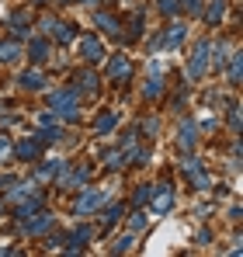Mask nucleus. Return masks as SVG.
<instances>
[{"instance_id":"obj_1","label":"nucleus","mask_w":243,"mask_h":257,"mask_svg":"<svg viewBox=\"0 0 243 257\" xmlns=\"http://www.w3.org/2000/svg\"><path fill=\"white\" fill-rule=\"evenodd\" d=\"M49 111L59 115L63 122H77V118H80V94H77L73 87L52 90V94H49Z\"/></svg>"},{"instance_id":"obj_2","label":"nucleus","mask_w":243,"mask_h":257,"mask_svg":"<svg viewBox=\"0 0 243 257\" xmlns=\"http://www.w3.org/2000/svg\"><path fill=\"white\" fill-rule=\"evenodd\" d=\"M208 56H212V42H198L191 49V59H188V80L195 84V80H205V73H208Z\"/></svg>"},{"instance_id":"obj_3","label":"nucleus","mask_w":243,"mask_h":257,"mask_svg":"<svg viewBox=\"0 0 243 257\" xmlns=\"http://www.w3.org/2000/svg\"><path fill=\"white\" fill-rule=\"evenodd\" d=\"M42 28H45V35H52L59 45H66V42H73V39H77V28H73V25H66V21H59V18H45V21H42Z\"/></svg>"},{"instance_id":"obj_4","label":"nucleus","mask_w":243,"mask_h":257,"mask_svg":"<svg viewBox=\"0 0 243 257\" xmlns=\"http://www.w3.org/2000/svg\"><path fill=\"white\" fill-rule=\"evenodd\" d=\"M184 39H188V25H184V21H174L160 39H157V49H177Z\"/></svg>"},{"instance_id":"obj_5","label":"nucleus","mask_w":243,"mask_h":257,"mask_svg":"<svg viewBox=\"0 0 243 257\" xmlns=\"http://www.w3.org/2000/svg\"><path fill=\"white\" fill-rule=\"evenodd\" d=\"M52 222H56V219H52L49 212H39V209H35L32 215H25V219H21V229H25L28 236H39V233H45V229L52 226Z\"/></svg>"},{"instance_id":"obj_6","label":"nucleus","mask_w":243,"mask_h":257,"mask_svg":"<svg viewBox=\"0 0 243 257\" xmlns=\"http://www.w3.org/2000/svg\"><path fill=\"white\" fill-rule=\"evenodd\" d=\"M80 56L83 63H101L104 59V45L97 35H80Z\"/></svg>"},{"instance_id":"obj_7","label":"nucleus","mask_w":243,"mask_h":257,"mask_svg":"<svg viewBox=\"0 0 243 257\" xmlns=\"http://www.w3.org/2000/svg\"><path fill=\"white\" fill-rule=\"evenodd\" d=\"M108 202V191H87L80 202H77V215H90V212H97L101 205Z\"/></svg>"},{"instance_id":"obj_8","label":"nucleus","mask_w":243,"mask_h":257,"mask_svg":"<svg viewBox=\"0 0 243 257\" xmlns=\"http://www.w3.org/2000/svg\"><path fill=\"white\" fill-rule=\"evenodd\" d=\"M14 153L21 157V160H28V164H35L42 157V139L39 136H32V139H21L18 146H14Z\"/></svg>"},{"instance_id":"obj_9","label":"nucleus","mask_w":243,"mask_h":257,"mask_svg":"<svg viewBox=\"0 0 243 257\" xmlns=\"http://www.w3.org/2000/svg\"><path fill=\"white\" fill-rule=\"evenodd\" d=\"M129 73H132V63H129L125 56H111V59H108V77H111L115 84H122Z\"/></svg>"},{"instance_id":"obj_10","label":"nucleus","mask_w":243,"mask_h":257,"mask_svg":"<svg viewBox=\"0 0 243 257\" xmlns=\"http://www.w3.org/2000/svg\"><path fill=\"white\" fill-rule=\"evenodd\" d=\"M90 236H94V229H90V226H80V229H73V233H70L63 243H66V250H83Z\"/></svg>"},{"instance_id":"obj_11","label":"nucleus","mask_w":243,"mask_h":257,"mask_svg":"<svg viewBox=\"0 0 243 257\" xmlns=\"http://www.w3.org/2000/svg\"><path fill=\"white\" fill-rule=\"evenodd\" d=\"M153 195V191H150ZM174 205V191H170V184H160L157 188V195H153V212H167Z\"/></svg>"},{"instance_id":"obj_12","label":"nucleus","mask_w":243,"mask_h":257,"mask_svg":"<svg viewBox=\"0 0 243 257\" xmlns=\"http://www.w3.org/2000/svg\"><path fill=\"white\" fill-rule=\"evenodd\" d=\"M195 143H198V125H195V122H184V125H181V136H177V146L188 153Z\"/></svg>"},{"instance_id":"obj_13","label":"nucleus","mask_w":243,"mask_h":257,"mask_svg":"<svg viewBox=\"0 0 243 257\" xmlns=\"http://www.w3.org/2000/svg\"><path fill=\"white\" fill-rule=\"evenodd\" d=\"M184 174H188V181H195V188H208V177L198 160H184Z\"/></svg>"},{"instance_id":"obj_14","label":"nucleus","mask_w":243,"mask_h":257,"mask_svg":"<svg viewBox=\"0 0 243 257\" xmlns=\"http://www.w3.org/2000/svg\"><path fill=\"white\" fill-rule=\"evenodd\" d=\"M73 90H77V94H87V97H90V94H97V77H94V73H87V70H83V73H77Z\"/></svg>"},{"instance_id":"obj_15","label":"nucleus","mask_w":243,"mask_h":257,"mask_svg":"<svg viewBox=\"0 0 243 257\" xmlns=\"http://www.w3.org/2000/svg\"><path fill=\"white\" fill-rule=\"evenodd\" d=\"M94 21H97V28H101V32H108L111 39H118V35H122L118 21H115L111 14H104V11H97V14H94Z\"/></svg>"},{"instance_id":"obj_16","label":"nucleus","mask_w":243,"mask_h":257,"mask_svg":"<svg viewBox=\"0 0 243 257\" xmlns=\"http://www.w3.org/2000/svg\"><path fill=\"white\" fill-rule=\"evenodd\" d=\"M222 14H226V0H212V4H208V11H205V25H212V28H215V25L222 21Z\"/></svg>"},{"instance_id":"obj_17","label":"nucleus","mask_w":243,"mask_h":257,"mask_svg":"<svg viewBox=\"0 0 243 257\" xmlns=\"http://www.w3.org/2000/svg\"><path fill=\"white\" fill-rule=\"evenodd\" d=\"M18 84L25 87V90H42V87H45V77H42L39 70H28V73H21Z\"/></svg>"},{"instance_id":"obj_18","label":"nucleus","mask_w":243,"mask_h":257,"mask_svg":"<svg viewBox=\"0 0 243 257\" xmlns=\"http://www.w3.org/2000/svg\"><path fill=\"white\" fill-rule=\"evenodd\" d=\"M21 52H25L21 45L7 39V42H0V63H18V56H21Z\"/></svg>"},{"instance_id":"obj_19","label":"nucleus","mask_w":243,"mask_h":257,"mask_svg":"<svg viewBox=\"0 0 243 257\" xmlns=\"http://www.w3.org/2000/svg\"><path fill=\"white\" fill-rule=\"evenodd\" d=\"M115 122H118V115H115V111H101V115H97V122H94V132L108 136V132L115 128Z\"/></svg>"},{"instance_id":"obj_20","label":"nucleus","mask_w":243,"mask_h":257,"mask_svg":"<svg viewBox=\"0 0 243 257\" xmlns=\"http://www.w3.org/2000/svg\"><path fill=\"white\" fill-rule=\"evenodd\" d=\"M28 56H32L35 63H45V56H49V42H45V39H32V42H28Z\"/></svg>"},{"instance_id":"obj_21","label":"nucleus","mask_w":243,"mask_h":257,"mask_svg":"<svg viewBox=\"0 0 243 257\" xmlns=\"http://www.w3.org/2000/svg\"><path fill=\"white\" fill-rule=\"evenodd\" d=\"M11 35H18V39L28 35V18H25V14H14V18H11Z\"/></svg>"},{"instance_id":"obj_22","label":"nucleus","mask_w":243,"mask_h":257,"mask_svg":"<svg viewBox=\"0 0 243 257\" xmlns=\"http://www.w3.org/2000/svg\"><path fill=\"white\" fill-rule=\"evenodd\" d=\"M229 84H240V49H233L229 56Z\"/></svg>"},{"instance_id":"obj_23","label":"nucleus","mask_w":243,"mask_h":257,"mask_svg":"<svg viewBox=\"0 0 243 257\" xmlns=\"http://www.w3.org/2000/svg\"><path fill=\"white\" fill-rule=\"evenodd\" d=\"M160 90H163V77H160V73H153V77H150V84H146V97L153 101Z\"/></svg>"},{"instance_id":"obj_24","label":"nucleus","mask_w":243,"mask_h":257,"mask_svg":"<svg viewBox=\"0 0 243 257\" xmlns=\"http://www.w3.org/2000/svg\"><path fill=\"white\" fill-rule=\"evenodd\" d=\"M118 215H122V205H111V209H104V215H101L104 229H108V226H115V222H118Z\"/></svg>"},{"instance_id":"obj_25","label":"nucleus","mask_w":243,"mask_h":257,"mask_svg":"<svg viewBox=\"0 0 243 257\" xmlns=\"http://www.w3.org/2000/svg\"><path fill=\"white\" fill-rule=\"evenodd\" d=\"M87 177H90V167H77V171L70 174V177H66V181H63V184H83V181H87Z\"/></svg>"},{"instance_id":"obj_26","label":"nucleus","mask_w":243,"mask_h":257,"mask_svg":"<svg viewBox=\"0 0 243 257\" xmlns=\"http://www.w3.org/2000/svg\"><path fill=\"white\" fill-rule=\"evenodd\" d=\"M229 128L240 132V104L236 101H229Z\"/></svg>"},{"instance_id":"obj_27","label":"nucleus","mask_w":243,"mask_h":257,"mask_svg":"<svg viewBox=\"0 0 243 257\" xmlns=\"http://www.w3.org/2000/svg\"><path fill=\"white\" fill-rule=\"evenodd\" d=\"M143 226H146V215L136 212L132 219H129V233H143Z\"/></svg>"},{"instance_id":"obj_28","label":"nucleus","mask_w":243,"mask_h":257,"mask_svg":"<svg viewBox=\"0 0 243 257\" xmlns=\"http://www.w3.org/2000/svg\"><path fill=\"white\" fill-rule=\"evenodd\" d=\"M63 171V160H52V164H42V177H56Z\"/></svg>"},{"instance_id":"obj_29","label":"nucleus","mask_w":243,"mask_h":257,"mask_svg":"<svg viewBox=\"0 0 243 257\" xmlns=\"http://www.w3.org/2000/svg\"><path fill=\"white\" fill-rule=\"evenodd\" d=\"M157 7H160V11H167L170 18H174V14L181 11V7H177V0H157Z\"/></svg>"},{"instance_id":"obj_30","label":"nucleus","mask_w":243,"mask_h":257,"mask_svg":"<svg viewBox=\"0 0 243 257\" xmlns=\"http://www.w3.org/2000/svg\"><path fill=\"white\" fill-rule=\"evenodd\" d=\"M11 153H14V146H11V139H7V136H0V160H7Z\"/></svg>"},{"instance_id":"obj_31","label":"nucleus","mask_w":243,"mask_h":257,"mask_svg":"<svg viewBox=\"0 0 243 257\" xmlns=\"http://www.w3.org/2000/svg\"><path fill=\"white\" fill-rule=\"evenodd\" d=\"M129 247H132V236H122L118 243H115V247H111V254H125V250H129Z\"/></svg>"},{"instance_id":"obj_32","label":"nucleus","mask_w":243,"mask_h":257,"mask_svg":"<svg viewBox=\"0 0 243 257\" xmlns=\"http://www.w3.org/2000/svg\"><path fill=\"white\" fill-rule=\"evenodd\" d=\"M177 7H184V11H202V0H177Z\"/></svg>"},{"instance_id":"obj_33","label":"nucleus","mask_w":243,"mask_h":257,"mask_svg":"<svg viewBox=\"0 0 243 257\" xmlns=\"http://www.w3.org/2000/svg\"><path fill=\"white\" fill-rule=\"evenodd\" d=\"M80 4H94V0H80Z\"/></svg>"},{"instance_id":"obj_34","label":"nucleus","mask_w":243,"mask_h":257,"mask_svg":"<svg viewBox=\"0 0 243 257\" xmlns=\"http://www.w3.org/2000/svg\"><path fill=\"white\" fill-rule=\"evenodd\" d=\"M35 4H45V0H35Z\"/></svg>"},{"instance_id":"obj_35","label":"nucleus","mask_w":243,"mask_h":257,"mask_svg":"<svg viewBox=\"0 0 243 257\" xmlns=\"http://www.w3.org/2000/svg\"><path fill=\"white\" fill-rule=\"evenodd\" d=\"M0 212H4V209H0Z\"/></svg>"}]
</instances>
